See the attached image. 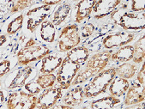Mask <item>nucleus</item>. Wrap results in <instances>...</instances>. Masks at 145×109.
Masks as SVG:
<instances>
[{
    "mask_svg": "<svg viewBox=\"0 0 145 109\" xmlns=\"http://www.w3.org/2000/svg\"><path fill=\"white\" fill-rule=\"evenodd\" d=\"M110 19L116 25L121 27L125 31H137L144 29V12L134 13L121 7L116 9L110 14Z\"/></svg>",
    "mask_w": 145,
    "mask_h": 109,
    "instance_id": "1",
    "label": "nucleus"
},
{
    "mask_svg": "<svg viewBox=\"0 0 145 109\" xmlns=\"http://www.w3.org/2000/svg\"><path fill=\"white\" fill-rule=\"evenodd\" d=\"M116 75V69L114 67L104 69L96 74L83 89L85 97H95L104 92Z\"/></svg>",
    "mask_w": 145,
    "mask_h": 109,
    "instance_id": "2",
    "label": "nucleus"
},
{
    "mask_svg": "<svg viewBox=\"0 0 145 109\" xmlns=\"http://www.w3.org/2000/svg\"><path fill=\"white\" fill-rule=\"evenodd\" d=\"M79 27L76 24H69L62 29L58 38V49L60 52H69L78 46L80 43Z\"/></svg>",
    "mask_w": 145,
    "mask_h": 109,
    "instance_id": "3",
    "label": "nucleus"
},
{
    "mask_svg": "<svg viewBox=\"0 0 145 109\" xmlns=\"http://www.w3.org/2000/svg\"><path fill=\"white\" fill-rule=\"evenodd\" d=\"M81 66L73 63L67 57L63 60L57 72L56 81L62 90H67L71 86L73 80L80 69Z\"/></svg>",
    "mask_w": 145,
    "mask_h": 109,
    "instance_id": "4",
    "label": "nucleus"
},
{
    "mask_svg": "<svg viewBox=\"0 0 145 109\" xmlns=\"http://www.w3.org/2000/svg\"><path fill=\"white\" fill-rule=\"evenodd\" d=\"M50 50L45 45L36 44L29 47H23L17 53V62L20 66H27L29 63L42 60L49 55Z\"/></svg>",
    "mask_w": 145,
    "mask_h": 109,
    "instance_id": "5",
    "label": "nucleus"
},
{
    "mask_svg": "<svg viewBox=\"0 0 145 109\" xmlns=\"http://www.w3.org/2000/svg\"><path fill=\"white\" fill-rule=\"evenodd\" d=\"M37 96L24 91H16L7 99V109H35L36 108Z\"/></svg>",
    "mask_w": 145,
    "mask_h": 109,
    "instance_id": "6",
    "label": "nucleus"
},
{
    "mask_svg": "<svg viewBox=\"0 0 145 109\" xmlns=\"http://www.w3.org/2000/svg\"><path fill=\"white\" fill-rule=\"evenodd\" d=\"M51 6L41 5L37 8L29 10L26 16L27 18V28L30 33H33L37 27L42 24L46 17L51 13Z\"/></svg>",
    "mask_w": 145,
    "mask_h": 109,
    "instance_id": "7",
    "label": "nucleus"
},
{
    "mask_svg": "<svg viewBox=\"0 0 145 109\" xmlns=\"http://www.w3.org/2000/svg\"><path fill=\"white\" fill-rule=\"evenodd\" d=\"M62 89L60 87H51L44 89L40 96L37 97L36 108L38 109H50L56 105L63 96Z\"/></svg>",
    "mask_w": 145,
    "mask_h": 109,
    "instance_id": "8",
    "label": "nucleus"
},
{
    "mask_svg": "<svg viewBox=\"0 0 145 109\" xmlns=\"http://www.w3.org/2000/svg\"><path fill=\"white\" fill-rule=\"evenodd\" d=\"M135 35L129 31H120L114 34H110L104 38L103 41V46L107 50L121 47L133 41Z\"/></svg>",
    "mask_w": 145,
    "mask_h": 109,
    "instance_id": "9",
    "label": "nucleus"
},
{
    "mask_svg": "<svg viewBox=\"0 0 145 109\" xmlns=\"http://www.w3.org/2000/svg\"><path fill=\"white\" fill-rule=\"evenodd\" d=\"M121 3L120 0H98L92 8L91 14L94 19H103L110 15Z\"/></svg>",
    "mask_w": 145,
    "mask_h": 109,
    "instance_id": "10",
    "label": "nucleus"
},
{
    "mask_svg": "<svg viewBox=\"0 0 145 109\" xmlns=\"http://www.w3.org/2000/svg\"><path fill=\"white\" fill-rule=\"evenodd\" d=\"M111 50H103L94 54L87 60L86 67L95 71L98 74L106 67L111 57Z\"/></svg>",
    "mask_w": 145,
    "mask_h": 109,
    "instance_id": "11",
    "label": "nucleus"
},
{
    "mask_svg": "<svg viewBox=\"0 0 145 109\" xmlns=\"http://www.w3.org/2000/svg\"><path fill=\"white\" fill-rule=\"evenodd\" d=\"M145 88L144 85H141L139 83H134L129 87L126 92V97L124 100L125 105H132L141 103L144 101Z\"/></svg>",
    "mask_w": 145,
    "mask_h": 109,
    "instance_id": "12",
    "label": "nucleus"
},
{
    "mask_svg": "<svg viewBox=\"0 0 145 109\" xmlns=\"http://www.w3.org/2000/svg\"><path fill=\"white\" fill-rule=\"evenodd\" d=\"M96 0H83L80 1L74 7V22L81 23L90 16L92 8L95 4Z\"/></svg>",
    "mask_w": 145,
    "mask_h": 109,
    "instance_id": "13",
    "label": "nucleus"
},
{
    "mask_svg": "<svg viewBox=\"0 0 145 109\" xmlns=\"http://www.w3.org/2000/svg\"><path fill=\"white\" fill-rule=\"evenodd\" d=\"M71 13H72L71 4L67 2H62L61 4L57 5V7L54 10L51 22L55 27L61 26L68 19Z\"/></svg>",
    "mask_w": 145,
    "mask_h": 109,
    "instance_id": "14",
    "label": "nucleus"
},
{
    "mask_svg": "<svg viewBox=\"0 0 145 109\" xmlns=\"http://www.w3.org/2000/svg\"><path fill=\"white\" fill-rule=\"evenodd\" d=\"M33 69L31 66H25L19 69L7 88L9 89H14L24 86L28 78L33 74Z\"/></svg>",
    "mask_w": 145,
    "mask_h": 109,
    "instance_id": "15",
    "label": "nucleus"
},
{
    "mask_svg": "<svg viewBox=\"0 0 145 109\" xmlns=\"http://www.w3.org/2000/svg\"><path fill=\"white\" fill-rule=\"evenodd\" d=\"M63 57L57 55H47L41 60L40 72L42 74H51L60 68L63 62Z\"/></svg>",
    "mask_w": 145,
    "mask_h": 109,
    "instance_id": "16",
    "label": "nucleus"
},
{
    "mask_svg": "<svg viewBox=\"0 0 145 109\" xmlns=\"http://www.w3.org/2000/svg\"><path fill=\"white\" fill-rule=\"evenodd\" d=\"M84 92L83 87L77 86L66 93V95L63 98L62 102L64 105L69 106H76L80 105L84 100Z\"/></svg>",
    "mask_w": 145,
    "mask_h": 109,
    "instance_id": "17",
    "label": "nucleus"
},
{
    "mask_svg": "<svg viewBox=\"0 0 145 109\" xmlns=\"http://www.w3.org/2000/svg\"><path fill=\"white\" fill-rule=\"evenodd\" d=\"M130 87V83L127 79L115 77L109 85V92L110 96L119 97L123 96Z\"/></svg>",
    "mask_w": 145,
    "mask_h": 109,
    "instance_id": "18",
    "label": "nucleus"
},
{
    "mask_svg": "<svg viewBox=\"0 0 145 109\" xmlns=\"http://www.w3.org/2000/svg\"><path fill=\"white\" fill-rule=\"evenodd\" d=\"M89 57V51L85 46H76L67 52L66 57L73 63L81 65L86 62Z\"/></svg>",
    "mask_w": 145,
    "mask_h": 109,
    "instance_id": "19",
    "label": "nucleus"
},
{
    "mask_svg": "<svg viewBox=\"0 0 145 109\" xmlns=\"http://www.w3.org/2000/svg\"><path fill=\"white\" fill-rule=\"evenodd\" d=\"M121 100L118 97L107 96L93 100L91 103V109H113L116 105H119Z\"/></svg>",
    "mask_w": 145,
    "mask_h": 109,
    "instance_id": "20",
    "label": "nucleus"
},
{
    "mask_svg": "<svg viewBox=\"0 0 145 109\" xmlns=\"http://www.w3.org/2000/svg\"><path fill=\"white\" fill-rule=\"evenodd\" d=\"M134 48L133 45H125L120 47V49L111 55L110 59L116 62H128L131 61L133 57Z\"/></svg>",
    "mask_w": 145,
    "mask_h": 109,
    "instance_id": "21",
    "label": "nucleus"
},
{
    "mask_svg": "<svg viewBox=\"0 0 145 109\" xmlns=\"http://www.w3.org/2000/svg\"><path fill=\"white\" fill-rule=\"evenodd\" d=\"M40 36L46 43H53L55 40L56 30L53 24L49 20H45L40 24Z\"/></svg>",
    "mask_w": 145,
    "mask_h": 109,
    "instance_id": "22",
    "label": "nucleus"
},
{
    "mask_svg": "<svg viewBox=\"0 0 145 109\" xmlns=\"http://www.w3.org/2000/svg\"><path fill=\"white\" fill-rule=\"evenodd\" d=\"M115 69L118 77L127 80L133 78L137 72V67L132 63H124L115 68Z\"/></svg>",
    "mask_w": 145,
    "mask_h": 109,
    "instance_id": "23",
    "label": "nucleus"
},
{
    "mask_svg": "<svg viewBox=\"0 0 145 109\" xmlns=\"http://www.w3.org/2000/svg\"><path fill=\"white\" fill-rule=\"evenodd\" d=\"M134 53L133 57V61L135 63H143L145 57V38L144 35L139 38L138 41L135 43Z\"/></svg>",
    "mask_w": 145,
    "mask_h": 109,
    "instance_id": "24",
    "label": "nucleus"
},
{
    "mask_svg": "<svg viewBox=\"0 0 145 109\" xmlns=\"http://www.w3.org/2000/svg\"><path fill=\"white\" fill-rule=\"evenodd\" d=\"M37 84L42 89H46L53 86L56 82V76L53 74H43L35 80Z\"/></svg>",
    "mask_w": 145,
    "mask_h": 109,
    "instance_id": "25",
    "label": "nucleus"
},
{
    "mask_svg": "<svg viewBox=\"0 0 145 109\" xmlns=\"http://www.w3.org/2000/svg\"><path fill=\"white\" fill-rule=\"evenodd\" d=\"M97 72L95 71L92 70L91 69H88L87 67L83 69V70H81L80 72H78V73L77 74L76 77L74 78V79L73 80V81L72 83V86L75 85H79L80 83H83L84 82H86V80H88V79H90L91 77L96 75Z\"/></svg>",
    "mask_w": 145,
    "mask_h": 109,
    "instance_id": "26",
    "label": "nucleus"
},
{
    "mask_svg": "<svg viewBox=\"0 0 145 109\" xmlns=\"http://www.w3.org/2000/svg\"><path fill=\"white\" fill-rule=\"evenodd\" d=\"M24 23V16L20 14L16 17L13 21H11L7 27V33L8 35H14L21 30Z\"/></svg>",
    "mask_w": 145,
    "mask_h": 109,
    "instance_id": "27",
    "label": "nucleus"
},
{
    "mask_svg": "<svg viewBox=\"0 0 145 109\" xmlns=\"http://www.w3.org/2000/svg\"><path fill=\"white\" fill-rule=\"evenodd\" d=\"M32 2L29 0H18V1H13L12 7L10 8V13H18L22 11L25 8H28L31 5Z\"/></svg>",
    "mask_w": 145,
    "mask_h": 109,
    "instance_id": "28",
    "label": "nucleus"
},
{
    "mask_svg": "<svg viewBox=\"0 0 145 109\" xmlns=\"http://www.w3.org/2000/svg\"><path fill=\"white\" fill-rule=\"evenodd\" d=\"M24 88L28 91V93L34 96H37L39 94L42 90V89L39 86L35 81H31L26 83L24 85Z\"/></svg>",
    "mask_w": 145,
    "mask_h": 109,
    "instance_id": "29",
    "label": "nucleus"
},
{
    "mask_svg": "<svg viewBox=\"0 0 145 109\" xmlns=\"http://www.w3.org/2000/svg\"><path fill=\"white\" fill-rule=\"evenodd\" d=\"M131 2V11L134 13L144 12V0H133Z\"/></svg>",
    "mask_w": 145,
    "mask_h": 109,
    "instance_id": "30",
    "label": "nucleus"
},
{
    "mask_svg": "<svg viewBox=\"0 0 145 109\" xmlns=\"http://www.w3.org/2000/svg\"><path fill=\"white\" fill-rule=\"evenodd\" d=\"M94 30H95V26L94 24L92 23H88L81 28V35L83 38L89 37L94 33Z\"/></svg>",
    "mask_w": 145,
    "mask_h": 109,
    "instance_id": "31",
    "label": "nucleus"
},
{
    "mask_svg": "<svg viewBox=\"0 0 145 109\" xmlns=\"http://www.w3.org/2000/svg\"><path fill=\"white\" fill-rule=\"evenodd\" d=\"M10 70V61L3 60L0 61V78L7 74Z\"/></svg>",
    "mask_w": 145,
    "mask_h": 109,
    "instance_id": "32",
    "label": "nucleus"
},
{
    "mask_svg": "<svg viewBox=\"0 0 145 109\" xmlns=\"http://www.w3.org/2000/svg\"><path fill=\"white\" fill-rule=\"evenodd\" d=\"M136 80H138V83L141 85H144L145 82V67H144V63H142V67L140 69L139 72H138L137 77H136Z\"/></svg>",
    "mask_w": 145,
    "mask_h": 109,
    "instance_id": "33",
    "label": "nucleus"
},
{
    "mask_svg": "<svg viewBox=\"0 0 145 109\" xmlns=\"http://www.w3.org/2000/svg\"><path fill=\"white\" fill-rule=\"evenodd\" d=\"M125 109H144V103L141 102V103L136 104V105H128Z\"/></svg>",
    "mask_w": 145,
    "mask_h": 109,
    "instance_id": "34",
    "label": "nucleus"
},
{
    "mask_svg": "<svg viewBox=\"0 0 145 109\" xmlns=\"http://www.w3.org/2000/svg\"><path fill=\"white\" fill-rule=\"evenodd\" d=\"M50 109H74L72 106H69V105H64V104H57L55 105L53 107H52Z\"/></svg>",
    "mask_w": 145,
    "mask_h": 109,
    "instance_id": "35",
    "label": "nucleus"
},
{
    "mask_svg": "<svg viewBox=\"0 0 145 109\" xmlns=\"http://www.w3.org/2000/svg\"><path fill=\"white\" fill-rule=\"evenodd\" d=\"M44 4V5H47V6H52L54 5H59V3H61V0H57V1H42L41 2Z\"/></svg>",
    "mask_w": 145,
    "mask_h": 109,
    "instance_id": "36",
    "label": "nucleus"
},
{
    "mask_svg": "<svg viewBox=\"0 0 145 109\" xmlns=\"http://www.w3.org/2000/svg\"><path fill=\"white\" fill-rule=\"evenodd\" d=\"M36 44H38L36 41H35L33 39L30 38V39H28V41L25 43L24 47H29V46H34V45H36Z\"/></svg>",
    "mask_w": 145,
    "mask_h": 109,
    "instance_id": "37",
    "label": "nucleus"
},
{
    "mask_svg": "<svg viewBox=\"0 0 145 109\" xmlns=\"http://www.w3.org/2000/svg\"><path fill=\"white\" fill-rule=\"evenodd\" d=\"M7 38L5 35H0V47L7 41Z\"/></svg>",
    "mask_w": 145,
    "mask_h": 109,
    "instance_id": "38",
    "label": "nucleus"
},
{
    "mask_svg": "<svg viewBox=\"0 0 145 109\" xmlns=\"http://www.w3.org/2000/svg\"><path fill=\"white\" fill-rule=\"evenodd\" d=\"M5 94L2 91H0V105H2L5 101Z\"/></svg>",
    "mask_w": 145,
    "mask_h": 109,
    "instance_id": "39",
    "label": "nucleus"
},
{
    "mask_svg": "<svg viewBox=\"0 0 145 109\" xmlns=\"http://www.w3.org/2000/svg\"><path fill=\"white\" fill-rule=\"evenodd\" d=\"M81 109H89V108H88V107H83V108H82Z\"/></svg>",
    "mask_w": 145,
    "mask_h": 109,
    "instance_id": "40",
    "label": "nucleus"
},
{
    "mask_svg": "<svg viewBox=\"0 0 145 109\" xmlns=\"http://www.w3.org/2000/svg\"><path fill=\"white\" fill-rule=\"evenodd\" d=\"M0 86H1V82H0Z\"/></svg>",
    "mask_w": 145,
    "mask_h": 109,
    "instance_id": "41",
    "label": "nucleus"
}]
</instances>
